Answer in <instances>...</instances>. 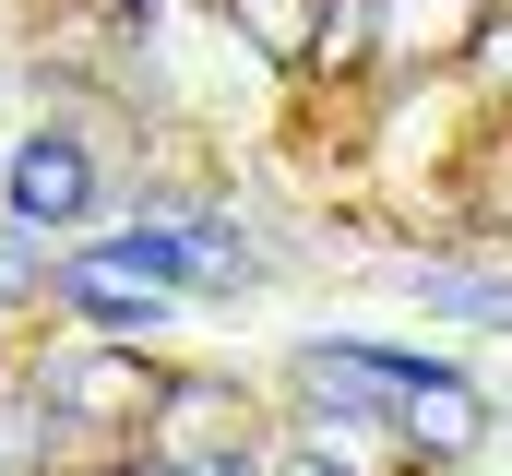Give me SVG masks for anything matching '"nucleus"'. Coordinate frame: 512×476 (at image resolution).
Instances as JSON below:
<instances>
[{"label":"nucleus","mask_w":512,"mask_h":476,"mask_svg":"<svg viewBox=\"0 0 512 476\" xmlns=\"http://www.w3.org/2000/svg\"><path fill=\"white\" fill-rule=\"evenodd\" d=\"M84 191H96V167H84L72 143H24V167H12V203H24V215L60 227V215H84Z\"/></svg>","instance_id":"obj_1"}]
</instances>
